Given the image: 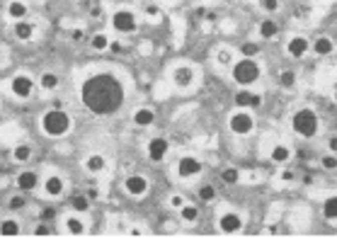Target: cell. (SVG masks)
Instances as JSON below:
<instances>
[{"label": "cell", "instance_id": "12", "mask_svg": "<svg viewBox=\"0 0 337 245\" xmlns=\"http://www.w3.org/2000/svg\"><path fill=\"white\" fill-rule=\"evenodd\" d=\"M308 51H310V41L306 37H301V34H296V37H291L286 41V54L291 58H303Z\"/></svg>", "mask_w": 337, "mask_h": 245}, {"label": "cell", "instance_id": "23", "mask_svg": "<svg viewBox=\"0 0 337 245\" xmlns=\"http://www.w3.org/2000/svg\"><path fill=\"white\" fill-rule=\"evenodd\" d=\"M8 17L10 20H25L27 17V5L22 0H10L8 3Z\"/></svg>", "mask_w": 337, "mask_h": 245}, {"label": "cell", "instance_id": "3", "mask_svg": "<svg viewBox=\"0 0 337 245\" xmlns=\"http://www.w3.org/2000/svg\"><path fill=\"white\" fill-rule=\"evenodd\" d=\"M291 129H294L296 136L301 138H315L320 131V119L310 107H301L296 109L294 117H291Z\"/></svg>", "mask_w": 337, "mask_h": 245}, {"label": "cell", "instance_id": "26", "mask_svg": "<svg viewBox=\"0 0 337 245\" xmlns=\"http://www.w3.org/2000/svg\"><path fill=\"white\" fill-rule=\"evenodd\" d=\"M277 32H279V27H277L274 20H262V22H260V37H262V39H274Z\"/></svg>", "mask_w": 337, "mask_h": 245}, {"label": "cell", "instance_id": "18", "mask_svg": "<svg viewBox=\"0 0 337 245\" xmlns=\"http://www.w3.org/2000/svg\"><path fill=\"white\" fill-rule=\"evenodd\" d=\"M155 122V112L151 107H139L134 112V124L141 126V129H146V126H151Z\"/></svg>", "mask_w": 337, "mask_h": 245}, {"label": "cell", "instance_id": "27", "mask_svg": "<svg viewBox=\"0 0 337 245\" xmlns=\"http://www.w3.org/2000/svg\"><path fill=\"white\" fill-rule=\"evenodd\" d=\"M250 100H253V93H248V88H243L233 95V105L238 109H250Z\"/></svg>", "mask_w": 337, "mask_h": 245}, {"label": "cell", "instance_id": "8", "mask_svg": "<svg viewBox=\"0 0 337 245\" xmlns=\"http://www.w3.org/2000/svg\"><path fill=\"white\" fill-rule=\"evenodd\" d=\"M201 170H204V165L194 155H182L177 160V175L182 177V180H192V177L201 175Z\"/></svg>", "mask_w": 337, "mask_h": 245}, {"label": "cell", "instance_id": "10", "mask_svg": "<svg viewBox=\"0 0 337 245\" xmlns=\"http://www.w3.org/2000/svg\"><path fill=\"white\" fill-rule=\"evenodd\" d=\"M194 80H197V73H194L192 66H177V68L172 70V83L180 90H189L194 85Z\"/></svg>", "mask_w": 337, "mask_h": 245}, {"label": "cell", "instance_id": "36", "mask_svg": "<svg viewBox=\"0 0 337 245\" xmlns=\"http://www.w3.org/2000/svg\"><path fill=\"white\" fill-rule=\"evenodd\" d=\"M240 54L248 56V58H255V56L260 54V44H255V41H245V44L240 46Z\"/></svg>", "mask_w": 337, "mask_h": 245}, {"label": "cell", "instance_id": "37", "mask_svg": "<svg viewBox=\"0 0 337 245\" xmlns=\"http://www.w3.org/2000/svg\"><path fill=\"white\" fill-rule=\"evenodd\" d=\"M25 206H27V199L22 194H15V197H10V202H8V209H13V211H20Z\"/></svg>", "mask_w": 337, "mask_h": 245}, {"label": "cell", "instance_id": "2", "mask_svg": "<svg viewBox=\"0 0 337 245\" xmlns=\"http://www.w3.org/2000/svg\"><path fill=\"white\" fill-rule=\"evenodd\" d=\"M39 126H42V131L49 138H63L70 131L73 119L68 117V112H66V109L54 107V109H49V112H44V114H42Z\"/></svg>", "mask_w": 337, "mask_h": 245}, {"label": "cell", "instance_id": "11", "mask_svg": "<svg viewBox=\"0 0 337 245\" xmlns=\"http://www.w3.org/2000/svg\"><path fill=\"white\" fill-rule=\"evenodd\" d=\"M124 192L129 197H143L148 192V180L143 175H129L124 180Z\"/></svg>", "mask_w": 337, "mask_h": 245}, {"label": "cell", "instance_id": "48", "mask_svg": "<svg viewBox=\"0 0 337 245\" xmlns=\"http://www.w3.org/2000/svg\"><path fill=\"white\" fill-rule=\"evenodd\" d=\"M42 218H44V221H49V218H54V211H51V209H46V211H44V214H42Z\"/></svg>", "mask_w": 337, "mask_h": 245}, {"label": "cell", "instance_id": "28", "mask_svg": "<svg viewBox=\"0 0 337 245\" xmlns=\"http://www.w3.org/2000/svg\"><path fill=\"white\" fill-rule=\"evenodd\" d=\"M109 37L104 34V32H97V34H92V39H90V46L95 49V51H107L109 49Z\"/></svg>", "mask_w": 337, "mask_h": 245}, {"label": "cell", "instance_id": "24", "mask_svg": "<svg viewBox=\"0 0 337 245\" xmlns=\"http://www.w3.org/2000/svg\"><path fill=\"white\" fill-rule=\"evenodd\" d=\"M32 158V146L29 143H17L13 148V160L15 163H27Z\"/></svg>", "mask_w": 337, "mask_h": 245}, {"label": "cell", "instance_id": "49", "mask_svg": "<svg viewBox=\"0 0 337 245\" xmlns=\"http://www.w3.org/2000/svg\"><path fill=\"white\" fill-rule=\"evenodd\" d=\"M332 97H335V102H337V90H335V95H332Z\"/></svg>", "mask_w": 337, "mask_h": 245}, {"label": "cell", "instance_id": "19", "mask_svg": "<svg viewBox=\"0 0 337 245\" xmlns=\"http://www.w3.org/2000/svg\"><path fill=\"white\" fill-rule=\"evenodd\" d=\"M58 85H61V78H58V73H54V70H44L42 75H39V88L46 90V93H54Z\"/></svg>", "mask_w": 337, "mask_h": 245}, {"label": "cell", "instance_id": "13", "mask_svg": "<svg viewBox=\"0 0 337 245\" xmlns=\"http://www.w3.org/2000/svg\"><path fill=\"white\" fill-rule=\"evenodd\" d=\"M218 228L223 233H238L243 228V216L236 211H226L218 216Z\"/></svg>", "mask_w": 337, "mask_h": 245}, {"label": "cell", "instance_id": "6", "mask_svg": "<svg viewBox=\"0 0 337 245\" xmlns=\"http://www.w3.org/2000/svg\"><path fill=\"white\" fill-rule=\"evenodd\" d=\"M112 27L119 32V34H131V32H136L139 27V20H136V13L134 10H117L112 15Z\"/></svg>", "mask_w": 337, "mask_h": 245}, {"label": "cell", "instance_id": "4", "mask_svg": "<svg viewBox=\"0 0 337 245\" xmlns=\"http://www.w3.org/2000/svg\"><path fill=\"white\" fill-rule=\"evenodd\" d=\"M260 75H262L260 63H257L255 58H248V56L238 58V61L231 66V78H233V83H238L240 88L255 85V83L260 80Z\"/></svg>", "mask_w": 337, "mask_h": 245}, {"label": "cell", "instance_id": "39", "mask_svg": "<svg viewBox=\"0 0 337 245\" xmlns=\"http://www.w3.org/2000/svg\"><path fill=\"white\" fill-rule=\"evenodd\" d=\"M168 204H170V209H177V211H180V209H182V206L187 204V202H184V197H182V194H170Z\"/></svg>", "mask_w": 337, "mask_h": 245}, {"label": "cell", "instance_id": "38", "mask_svg": "<svg viewBox=\"0 0 337 245\" xmlns=\"http://www.w3.org/2000/svg\"><path fill=\"white\" fill-rule=\"evenodd\" d=\"M320 165H323L325 170H337V155H335V153L323 155V158H320Z\"/></svg>", "mask_w": 337, "mask_h": 245}, {"label": "cell", "instance_id": "29", "mask_svg": "<svg viewBox=\"0 0 337 245\" xmlns=\"http://www.w3.org/2000/svg\"><path fill=\"white\" fill-rule=\"evenodd\" d=\"M216 63H218V66H233V63H236V51H233V49H218V51H216Z\"/></svg>", "mask_w": 337, "mask_h": 245}, {"label": "cell", "instance_id": "14", "mask_svg": "<svg viewBox=\"0 0 337 245\" xmlns=\"http://www.w3.org/2000/svg\"><path fill=\"white\" fill-rule=\"evenodd\" d=\"M66 192V180L61 175H49L44 180V194L51 197V199H58L61 194Z\"/></svg>", "mask_w": 337, "mask_h": 245}, {"label": "cell", "instance_id": "44", "mask_svg": "<svg viewBox=\"0 0 337 245\" xmlns=\"http://www.w3.org/2000/svg\"><path fill=\"white\" fill-rule=\"evenodd\" d=\"M146 15H148V17H153V20H158V15H160V10H158L155 5H148V8H146Z\"/></svg>", "mask_w": 337, "mask_h": 245}, {"label": "cell", "instance_id": "46", "mask_svg": "<svg viewBox=\"0 0 337 245\" xmlns=\"http://www.w3.org/2000/svg\"><path fill=\"white\" fill-rule=\"evenodd\" d=\"M87 197H90V202H92V199H97V197H99V190H97V187L87 190Z\"/></svg>", "mask_w": 337, "mask_h": 245}, {"label": "cell", "instance_id": "47", "mask_svg": "<svg viewBox=\"0 0 337 245\" xmlns=\"http://www.w3.org/2000/svg\"><path fill=\"white\" fill-rule=\"evenodd\" d=\"M327 146H330V150H335V153H337V136L330 138V143H327Z\"/></svg>", "mask_w": 337, "mask_h": 245}, {"label": "cell", "instance_id": "21", "mask_svg": "<svg viewBox=\"0 0 337 245\" xmlns=\"http://www.w3.org/2000/svg\"><path fill=\"white\" fill-rule=\"evenodd\" d=\"M269 158H272V163L277 165H284L289 158H291V148L286 146V143H277L274 148L269 150Z\"/></svg>", "mask_w": 337, "mask_h": 245}, {"label": "cell", "instance_id": "9", "mask_svg": "<svg viewBox=\"0 0 337 245\" xmlns=\"http://www.w3.org/2000/svg\"><path fill=\"white\" fill-rule=\"evenodd\" d=\"M10 93H13L17 100H27V97H32V93H34V80H32L29 75H15L13 80H10Z\"/></svg>", "mask_w": 337, "mask_h": 245}, {"label": "cell", "instance_id": "45", "mask_svg": "<svg viewBox=\"0 0 337 245\" xmlns=\"http://www.w3.org/2000/svg\"><path fill=\"white\" fill-rule=\"evenodd\" d=\"M260 105H262V97H260V95H255V93H253V100H250V107H260Z\"/></svg>", "mask_w": 337, "mask_h": 245}, {"label": "cell", "instance_id": "16", "mask_svg": "<svg viewBox=\"0 0 337 245\" xmlns=\"http://www.w3.org/2000/svg\"><path fill=\"white\" fill-rule=\"evenodd\" d=\"M17 187L20 190H25V192H32V190H37L39 187V173L37 170H22L20 175H17Z\"/></svg>", "mask_w": 337, "mask_h": 245}, {"label": "cell", "instance_id": "43", "mask_svg": "<svg viewBox=\"0 0 337 245\" xmlns=\"http://www.w3.org/2000/svg\"><path fill=\"white\" fill-rule=\"evenodd\" d=\"M83 37H85V32H83V29H80V27H75V29H73V32H70V39H73V41H80V39H83Z\"/></svg>", "mask_w": 337, "mask_h": 245}, {"label": "cell", "instance_id": "5", "mask_svg": "<svg viewBox=\"0 0 337 245\" xmlns=\"http://www.w3.org/2000/svg\"><path fill=\"white\" fill-rule=\"evenodd\" d=\"M228 129H231L236 136H250V134L255 131V117L248 112V109H238V112L231 114Z\"/></svg>", "mask_w": 337, "mask_h": 245}, {"label": "cell", "instance_id": "1", "mask_svg": "<svg viewBox=\"0 0 337 245\" xmlns=\"http://www.w3.org/2000/svg\"><path fill=\"white\" fill-rule=\"evenodd\" d=\"M124 85L114 73H97L90 75L80 88V102L83 107L95 117H109L119 112L124 105Z\"/></svg>", "mask_w": 337, "mask_h": 245}, {"label": "cell", "instance_id": "17", "mask_svg": "<svg viewBox=\"0 0 337 245\" xmlns=\"http://www.w3.org/2000/svg\"><path fill=\"white\" fill-rule=\"evenodd\" d=\"M310 51L315 56H330L335 51V41L330 39V37H325V34H320L318 39L310 44Z\"/></svg>", "mask_w": 337, "mask_h": 245}, {"label": "cell", "instance_id": "31", "mask_svg": "<svg viewBox=\"0 0 337 245\" xmlns=\"http://www.w3.org/2000/svg\"><path fill=\"white\" fill-rule=\"evenodd\" d=\"M180 218H182L184 223H197L199 221V209L194 204H184L180 209Z\"/></svg>", "mask_w": 337, "mask_h": 245}, {"label": "cell", "instance_id": "15", "mask_svg": "<svg viewBox=\"0 0 337 245\" xmlns=\"http://www.w3.org/2000/svg\"><path fill=\"white\" fill-rule=\"evenodd\" d=\"M83 168H85V173L97 175V173H102V170H107V158H104L102 153H90V155L83 160Z\"/></svg>", "mask_w": 337, "mask_h": 245}, {"label": "cell", "instance_id": "22", "mask_svg": "<svg viewBox=\"0 0 337 245\" xmlns=\"http://www.w3.org/2000/svg\"><path fill=\"white\" fill-rule=\"evenodd\" d=\"M63 226H66V231L73 233V235H80V233L87 231V223H85L83 218H78V216H66V221H63Z\"/></svg>", "mask_w": 337, "mask_h": 245}, {"label": "cell", "instance_id": "40", "mask_svg": "<svg viewBox=\"0 0 337 245\" xmlns=\"http://www.w3.org/2000/svg\"><path fill=\"white\" fill-rule=\"evenodd\" d=\"M260 8L265 13H277L279 10V0H260Z\"/></svg>", "mask_w": 337, "mask_h": 245}, {"label": "cell", "instance_id": "25", "mask_svg": "<svg viewBox=\"0 0 337 245\" xmlns=\"http://www.w3.org/2000/svg\"><path fill=\"white\" fill-rule=\"evenodd\" d=\"M20 231H22V223H20L17 218H5V221H0V235H17Z\"/></svg>", "mask_w": 337, "mask_h": 245}, {"label": "cell", "instance_id": "41", "mask_svg": "<svg viewBox=\"0 0 337 245\" xmlns=\"http://www.w3.org/2000/svg\"><path fill=\"white\" fill-rule=\"evenodd\" d=\"M279 180H281V182H294V180H296V173H294V170H281V173H279Z\"/></svg>", "mask_w": 337, "mask_h": 245}, {"label": "cell", "instance_id": "34", "mask_svg": "<svg viewBox=\"0 0 337 245\" xmlns=\"http://www.w3.org/2000/svg\"><path fill=\"white\" fill-rule=\"evenodd\" d=\"M279 85L281 88H286V90H291L296 85V70H281L279 73Z\"/></svg>", "mask_w": 337, "mask_h": 245}, {"label": "cell", "instance_id": "32", "mask_svg": "<svg viewBox=\"0 0 337 245\" xmlns=\"http://www.w3.org/2000/svg\"><path fill=\"white\" fill-rule=\"evenodd\" d=\"M323 216L327 221H337V197H327L323 202Z\"/></svg>", "mask_w": 337, "mask_h": 245}, {"label": "cell", "instance_id": "42", "mask_svg": "<svg viewBox=\"0 0 337 245\" xmlns=\"http://www.w3.org/2000/svg\"><path fill=\"white\" fill-rule=\"evenodd\" d=\"M34 233H37V235H49V233H51V228H49L46 223H39V226L34 228Z\"/></svg>", "mask_w": 337, "mask_h": 245}, {"label": "cell", "instance_id": "7", "mask_svg": "<svg viewBox=\"0 0 337 245\" xmlns=\"http://www.w3.org/2000/svg\"><path fill=\"white\" fill-rule=\"evenodd\" d=\"M168 153H170V143H168V138H163V136L151 138L148 146H146V155H148L151 163H163L168 158Z\"/></svg>", "mask_w": 337, "mask_h": 245}, {"label": "cell", "instance_id": "20", "mask_svg": "<svg viewBox=\"0 0 337 245\" xmlns=\"http://www.w3.org/2000/svg\"><path fill=\"white\" fill-rule=\"evenodd\" d=\"M13 34L20 41H29L32 37H34V25H32V22H25V20H17V22H15Z\"/></svg>", "mask_w": 337, "mask_h": 245}, {"label": "cell", "instance_id": "35", "mask_svg": "<svg viewBox=\"0 0 337 245\" xmlns=\"http://www.w3.org/2000/svg\"><path fill=\"white\" fill-rule=\"evenodd\" d=\"M199 199H201V202H213V199H216V187L209 185V182L201 185V187H199Z\"/></svg>", "mask_w": 337, "mask_h": 245}, {"label": "cell", "instance_id": "33", "mask_svg": "<svg viewBox=\"0 0 337 245\" xmlns=\"http://www.w3.org/2000/svg\"><path fill=\"white\" fill-rule=\"evenodd\" d=\"M221 180H223L226 185H238L240 182V170L238 168H226V170H221Z\"/></svg>", "mask_w": 337, "mask_h": 245}, {"label": "cell", "instance_id": "30", "mask_svg": "<svg viewBox=\"0 0 337 245\" xmlns=\"http://www.w3.org/2000/svg\"><path fill=\"white\" fill-rule=\"evenodd\" d=\"M70 209L78 211V214H85V211L90 209V197H87V194H75V197L70 199Z\"/></svg>", "mask_w": 337, "mask_h": 245}]
</instances>
